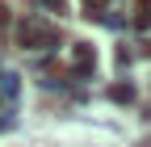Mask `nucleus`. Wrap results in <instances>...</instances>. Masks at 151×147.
<instances>
[{
	"label": "nucleus",
	"instance_id": "7ed1b4c3",
	"mask_svg": "<svg viewBox=\"0 0 151 147\" xmlns=\"http://www.w3.org/2000/svg\"><path fill=\"white\" fill-rule=\"evenodd\" d=\"M76 55H80V71H92V46L80 42V46H76Z\"/></svg>",
	"mask_w": 151,
	"mask_h": 147
},
{
	"label": "nucleus",
	"instance_id": "f257e3e1",
	"mask_svg": "<svg viewBox=\"0 0 151 147\" xmlns=\"http://www.w3.org/2000/svg\"><path fill=\"white\" fill-rule=\"evenodd\" d=\"M17 42L21 46H50V42H59V34L55 30H38L34 21H25L21 30H17Z\"/></svg>",
	"mask_w": 151,
	"mask_h": 147
},
{
	"label": "nucleus",
	"instance_id": "423d86ee",
	"mask_svg": "<svg viewBox=\"0 0 151 147\" xmlns=\"http://www.w3.org/2000/svg\"><path fill=\"white\" fill-rule=\"evenodd\" d=\"M0 105H4V97H0Z\"/></svg>",
	"mask_w": 151,
	"mask_h": 147
},
{
	"label": "nucleus",
	"instance_id": "39448f33",
	"mask_svg": "<svg viewBox=\"0 0 151 147\" xmlns=\"http://www.w3.org/2000/svg\"><path fill=\"white\" fill-rule=\"evenodd\" d=\"M9 21H13V13H9V4H4V0H0V30H4Z\"/></svg>",
	"mask_w": 151,
	"mask_h": 147
},
{
	"label": "nucleus",
	"instance_id": "f03ea898",
	"mask_svg": "<svg viewBox=\"0 0 151 147\" xmlns=\"http://www.w3.org/2000/svg\"><path fill=\"white\" fill-rule=\"evenodd\" d=\"M134 21L139 25H151V0H134Z\"/></svg>",
	"mask_w": 151,
	"mask_h": 147
},
{
	"label": "nucleus",
	"instance_id": "20e7f679",
	"mask_svg": "<svg viewBox=\"0 0 151 147\" xmlns=\"http://www.w3.org/2000/svg\"><path fill=\"white\" fill-rule=\"evenodd\" d=\"M109 93H113V101H130V93H134V88H130V84H113Z\"/></svg>",
	"mask_w": 151,
	"mask_h": 147
}]
</instances>
